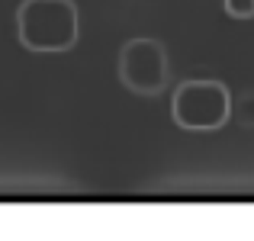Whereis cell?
<instances>
[{
  "mask_svg": "<svg viewBox=\"0 0 254 241\" xmlns=\"http://www.w3.org/2000/svg\"><path fill=\"white\" fill-rule=\"evenodd\" d=\"M19 42L29 52H68L77 45L74 0H23L16 10Z\"/></svg>",
  "mask_w": 254,
  "mask_h": 241,
  "instance_id": "cell-1",
  "label": "cell"
},
{
  "mask_svg": "<svg viewBox=\"0 0 254 241\" xmlns=\"http://www.w3.org/2000/svg\"><path fill=\"white\" fill-rule=\"evenodd\" d=\"M171 116L180 129L190 132L219 129L232 116V93L219 80H184L174 90Z\"/></svg>",
  "mask_w": 254,
  "mask_h": 241,
  "instance_id": "cell-2",
  "label": "cell"
},
{
  "mask_svg": "<svg viewBox=\"0 0 254 241\" xmlns=\"http://www.w3.org/2000/svg\"><path fill=\"white\" fill-rule=\"evenodd\" d=\"M116 74L126 90L138 93V97H158L168 84V52L158 39H129L119 49Z\"/></svg>",
  "mask_w": 254,
  "mask_h": 241,
  "instance_id": "cell-3",
  "label": "cell"
},
{
  "mask_svg": "<svg viewBox=\"0 0 254 241\" xmlns=\"http://www.w3.org/2000/svg\"><path fill=\"white\" fill-rule=\"evenodd\" d=\"M232 116H235L238 125L245 129H254V90H245L232 100Z\"/></svg>",
  "mask_w": 254,
  "mask_h": 241,
  "instance_id": "cell-4",
  "label": "cell"
},
{
  "mask_svg": "<svg viewBox=\"0 0 254 241\" xmlns=\"http://www.w3.org/2000/svg\"><path fill=\"white\" fill-rule=\"evenodd\" d=\"M225 13L232 19H254V0H225Z\"/></svg>",
  "mask_w": 254,
  "mask_h": 241,
  "instance_id": "cell-5",
  "label": "cell"
}]
</instances>
